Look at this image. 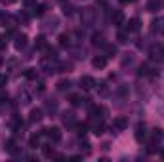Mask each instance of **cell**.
I'll list each match as a JSON object with an SVG mask.
<instances>
[{"label":"cell","instance_id":"obj_10","mask_svg":"<svg viewBox=\"0 0 164 162\" xmlns=\"http://www.w3.org/2000/svg\"><path fill=\"white\" fill-rule=\"evenodd\" d=\"M69 88H71V80H59L57 82V90L63 92V90H69Z\"/></svg>","mask_w":164,"mask_h":162},{"label":"cell","instance_id":"obj_4","mask_svg":"<svg viewBox=\"0 0 164 162\" xmlns=\"http://www.w3.org/2000/svg\"><path fill=\"white\" fill-rule=\"evenodd\" d=\"M94 84H95V82H94V78H92V76H82L80 78V86L84 88V90H92Z\"/></svg>","mask_w":164,"mask_h":162},{"label":"cell","instance_id":"obj_18","mask_svg":"<svg viewBox=\"0 0 164 162\" xmlns=\"http://www.w3.org/2000/svg\"><path fill=\"white\" fill-rule=\"evenodd\" d=\"M116 38H119V42H126V40H128V34H126V33H122V31H120V33L116 34Z\"/></svg>","mask_w":164,"mask_h":162},{"label":"cell","instance_id":"obj_11","mask_svg":"<svg viewBox=\"0 0 164 162\" xmlns=\"http://www.w3.org/2000/svg\"><path fill=\"white\" fill-rule=\"evenodd\" d=\"M143 137H145V128H143L141 124H139V126H137V132H136V139H137V141H141Z\"/></svg>","mask_w":164,"mask_h":162},{"label":"cell","instance_id":"obj_14","mask_svg":"<svg viewBox=\"0 0 164 162\" xmlns=\"http://www.w3.org/2000/svg\"><path fill=\"white\" fill-rule=\"evenodd\" d=\"M6 149H8V153H15V143H13L12 139L6 141Z\"/></svg>","mask_w":164,"mask_h":162},{"label":"cell","instance_id":"obj_13","mask_svg":"<svg viewBox=\"0 0 164 162\" xmlns=\"http://www.w3.org/2000/svg\"><path fill=\"white\" fill-rule=\"evenodd\" d=\"M46 12V6L44 4H40V6H34V15H42Z\"/></svg>","mask_w":164,"mask_h":162},{"label":"cell","instance_id":"obj_8","mask_svg":"<svg viewBox=\"0 0 164 162\" xmlns=\"http://www.w3.org/2000/svg\"><path fill=\"white\" fill-rule=\"evenodd\" d=\"M122 21H124V13H122V12H115V13H113V23H115V25H122Z\"/></svg>","mask_w":164,"mask_h":162},{"label":"cell","instance_id":"obj_7","mask_svg":"<svg viewBox=\"0 0 164 162\" xmlns=\"http://www.w3.org/2000/svg\"><path fill=\"white\" fill-rule=\"evenodd\" d=\"M42 120V111L40 109H34L33 113H31V122H40Z\"/></svg>","mask_w":164,"mask_h":162},{"label":"cell","instance_id":"obj_26","mask_svg":"<svg viewBox=\"0 0 164 162\" xmlns=\"http://www.w3.org/2000/svg\"><path fill=\"white\" fill-rule=\"evenodd\" d=\"M6 82H8V76L6 75H0V86H4Z\"/></svg>","mask_w":164,"mask_h":162},{"label":"cell","instance_id":"obj_27","mask_svg":"<svg viewBox=\"0 0 164 162\" xmlns=\"http://www.w3.org/2000/svg\"><path fill=\"white\" fill-rule=\"evenodd\" d=\"M25 4H27V6H31V4H34V0H25Z\"/></svg>","mask_w":164,"mask_h":162},{"label":"cell","instance_id":"obj_9","mask_svg":"<svg viewBox=\"0 0 164 162\" xmlns=\"http://www.w3.org/2000/svg\"><path fill=\"white\" fill-rule=\"evenodd\" d=\"M137 29H139V19L132 17L130 21H128V31H137Z\"/></svg>","mask_w":164,"mask_h":162},{"label":"cell","instance_id":"obj_28","mask_svg":"<svg viewBox=\"0 0 164 162\" xmlns=\"http://www.w3.org/2000/svg\"><path fill=\"white\" fill-rule=\"evenodd\" d=\"M15 2V0H6V4H13Z\"/></svg>","mask_w":164,"mask_h":162},{"label":"cell","instance_id":"obj_29","mask_svg":"<svg viewBox=\"0 0 164 162\" xmlns=\"http://www.w3.org/2000/svg\"><path fill=\"white\" fill-rule=\"evenodd\" d=\"M160 156H162V158H164V149H160Z\"/></svg>","mask_w":164,"mask_h":162},{"label":"cell","instance_id":"obj_25","mask_svg":"<svg viewBox=\"0 0 164 162\" xmlns=\"http://www.w3.org/2000/svg\"><path fill=\"white\" fill-rule=\"evenodd\" d=\"M107 52H109V55H115L116 54V48H115V46H107Z\"/></svg>","mask_w":164,"mask_h":162},{"label":"cell","instance_id":"obj_30","mask_svg":"<svg viewBox=\"0 0 164 162\" xmlns=\"http://www.w3.org/2000/svg\"><path fill=\"white\" fill-rule=\"evenodd\" d=\"M0 65H2V57H0Z\"/></svg>","mask_w":164,"mask_h":162},{"label":"cell","instance_id":"obj_5","mask_svg":"<svg viewBox=\"0 0 164 162\" xmlns=\"http://www.w3.org/2000/svg\"><path fill=\"white\" fill-rule=\"evenodd\" d=\"M92 63H94V67H95V69H105L107 59H105L103 55H97V57H94V61H92Z\"/></svg>","mask_w":164,"mask_h":162},{"label":"cell","instance_id":"obj_15","mask_svg":"<svg viewBox=\"0 0 164 162\" xmlns=\"http://www.w3.org/2000/svg\"><path fill=\"white\" fill-rule=\"evenodd\" d=\"M37 48H46V38L44 36H38L37 38Z\"/></svg>","mask_w":164,"mask_h":162},{"label":"cell","instance_id":"obj_24","mask_svg":"<svg viewBox=\"0 0 164 162\" xmlns=\"http://www.w3.org/2000/svg\"><path fill=\"white\" fill-rule=\"evenodd\" d=\"M44 155H46V156H54V149H50V147H44Z\"/></svg>","mask_w":164,"mask_h":162},{"label":"cell","instance_id":"obj_2","mask_svg":"<svg viewBox=\"0 0 164 162\" xmlns=\"http://www.w3.org/2000/svg\"><path fill=\"white\" fill-rule=\"evenodd\" d=\"M44 135H48V137L50 139H52V141H55V143H57V141H61V132H59V128H48V130H44V132H42Z\"/></svg>","mask_w":164,"mask_h":162},{"label":"cell","instance_id":"obj_17","mask_svg":"<svg viewBox=\"0 0 164 162\" xmlns=\"http://www.w3.org/2000/svg\"><path fill=\"white\" fill-rule=\"evenodd\" d=\"M59 44L61 46H69V36L67 34H61L59 36Z\"/></svg>","mask_w":164,"mask_h":162},{"label":"cell","instance_id":"obj_1","mask_svg":"<svg viewBox=\"0 0 164 162\" xmlns=\"http://www.w3.org/2000/svg\"><path fill=\"white\" fill-rule=\"evenodd\" d=\"M149 54H151V59L153 61H160L162 57H164V48H162L160 44H153Z\"/></svg>","mask_w":164,"mask_h":162},{"label":"cell","instance_id":"obj_16","mask_svg":"<svg viewBox=\"0 0 164 162\" xmlns=\"http://www.w3.org/2000/svg\"><path fill=\"white\" fill-rule=\"evenodd\" d=\"M38 143H40V135H33L31 137V147H38Z\"/></svg>","mask_w":164,"mask_h":162},{"label":"cell","instance_id":"obj_21","mask_svg":"<svg viewBox=\"0 0 164 162\" xmlns=\"http://www.w3.org/2000/svg\"><path fill=\"white\" fill-rule=\"evenodd\" d=\"M147 8H149V12H157V10H158V4H157V2H149V6H147Z\"/></svg>","mask_w":164,"mask_h":162},{"label":"cell","instance_id":"obj_19","mask_svg":"<svg viewBox=\"0 0 164 162\" xmlns=\"http://www.w3.org/2000/svg\"><path fill=\"white\" fill-rule=\"evenodd\" d=\"M153 137H155V139H162V130H153Z\"/></svg>","mask_w":164,"mask_h":162},{"label":"cell","instance_id":"obj_3","mask_svg":"<svg viewBox=\"0 0 164 162\" xmlns=\"http://www.w3.org/2000/svg\"><path fill=\"white\" fill-rule=\"evenodd\" d=\"M113 128H116V130L128 128V118L126 116H116L115 120H113Z\"/></svg>","mask_w":164,"mask_h":162},{"label":"cell","instance_id":"obj_23","mask_svg":"<svg viewBox=\"0 0 164 162\" xmlns=\"http://www.w3.org/2000/svg\"><path fill=\"white\" fill-rule=\"evenodd\" d=\"M101 40H103L101 34H94V44H101Z\"/></svg>","mask_w":164,"mask_h":162},{"label":"cell","instance_id":"obj_20","mask_svg":"<svg viewBox=\"0 0 164 162\" xmlns=\"http://www.w3.org/2000/svg\"><path fill=\"white\" fill-rule=\"evenodd\" d=\"M69 101L73 103V105H78V103H80V97H78V96H71V97H69Z\"/></svg>","mask_w":164,"mask_h":162},{"label":"cell","instance_id":"obj_6","mask_svg":"<svg viewBox=\"0 0 164 162\" xmlns=\"http://www.w3.org/2000/svg\"><path fill=\"white\" fill-rule=\"evenodd\" d=\"M25 46H27V36H25V34H19L17 38H15V48H17V50H23Z\"/></svg>","mask_w":164,"mask_h":162},{"label":"cell","instance_id":"obj_22","mask_svg":"<svg viewBox=\"0 0 164 162\" xmlns=\"http://www.w3.org/2000/svg\"><path fill=\"white\" fill-rule=\"evenodd\" d=\"M139 75H149V67H147V65H141V69H139Z\"/></svg>","mask_w":164,"mask_h":162},{"label":"cell","instance_id":"obj_12","mask_svg":"<svg viewBox=\"0 0 164 162\" xmlns=\"http://www.w3.org/2000/svg\"><path fill=\"white\" fill-rule=\"evenodd\" d=\"M25 78H29V80L37 78V71H34V69H27V71H25Z\"/></svg>","mask_w":164,"mask_h":162}]
</instances>
